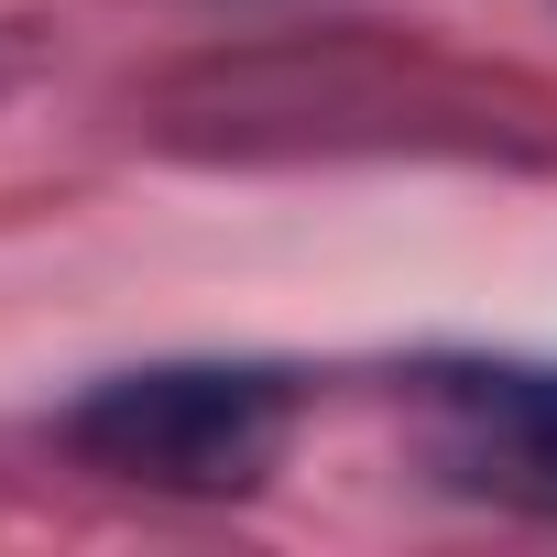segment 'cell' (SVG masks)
<instances>
[{"label": "cell", "instance_id": "1", "mask_svg": "<svg viewBox=\"0 0 557 557\" xmlns=\"http://www.w3.org/2000/svg\"><path fill=\"white\" fill-rule=\"evenodd\" d=\"M285 416L296 394L262 361H153V372H110L99 394H77L66 448L153 492H251L285 448Z\"/></svg>", "mask_w": 557, "mask_h": 557}, {"label": "cell", "instance_id": "2", "mask_svg": "<svg viewBox=\"0 0 557 557\" xmlns=\"http://www.w3.org/2000/svg\"><path fill=\"white\" fill-rule=\"evenodd\" d=\"M416 416L459 492L557 524V361H416Z\"/></svg>", "mask_w": 557, "mask_h": 557}]
</instances>
